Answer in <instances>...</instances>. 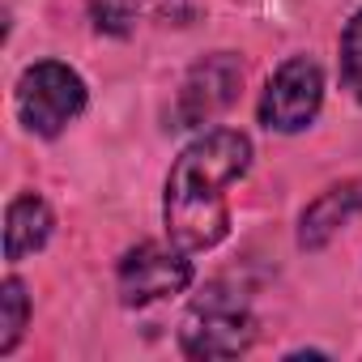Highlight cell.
<instances>
[{"instance_id":"obj_5","label":"cell","mask_w":362,"mask_h":362,"mask_svg":"<svg viewBox=\"0 0 362 362\" xmlns=\"http://www.w3.org/2000/svg\"><path fill=\"white\" fill-rule=\"evenodd\" d=\"M324 107V69L311 56H290L277 64L260 94V124L269 132H303Z\"/></svg>"},{"instance_id":"obj_3","label":"cell","mask_w":362,"mask_h":362,"mask_svg":"<svg viewBox=\"0 0 362 362\" xmlns=\"http://www.w3.org/2000/svg\"><path fill=\"white\" fill-rule=\"evenodd\" d=\"M256 341V320L247 303L222 286H209L205 298L192 303V311L179 324V349L188 358H239Z\"/></svg>"},{"instance_id":"obj_7","label":"cell","mask_w":362,"mask_h":362,"mask_svg":"<svg viewBox=\"0 0 362 362\" xmlns=\"http://www.w3.org/2000/svg\"><path fill=\"white\" fill-rule=\"evenodd\" d=\"M354 218H362V179H341L298 214V247L303 252L328 247L337 230H345Z\"/></svg>"},{"instance_id":"obj_8","label":"cell","mask_w":362,"mask_h":362,"mask_svg":"<svg viewBox=\"0 0 362 362\" xmlns=\"http://www.w3.org/2000/svg\"><path fill=\"white\" fill-rule=\"evenodd\" d=\"M52 230H56V214H52V205L39 192L13 197L9 209H5V260L22 264L26 256L43 252L47 239H52Z\"/></svg>"},{"instance_id":"obj_12","label":"cell","mask_w":362,"mask_h":362,"mask_svg":"<svg viewBox=\"0 0 362 362\" xmlns=\"http://www.w3.org/2000/svg\"><path fill=\"white\" fill-rule=\"evenodd\" d=\"M128 22H132L128 0H94V26H98V30H107V35H128Z\"/></svg>"},{"instance_id":"obj_9","label":"cell","mask_w":362,"mask_h":362,"mask_svg":"<svg viewBox=\"0 0 362 362\" xmlns=\"http://www.w3.org/2000/svg\"><path fill=\"white\" fill-rule=\"evenodd\" d=\"M30 324V294L22 277H5L0 286V354H13Z\"/></svg>"},{"instance_id":"obj_6","label":"cell","mask_w":362,"mask_h":362,"mask_svg":"<svg viewBox=\"0 0 362 362\" xmlns=\"http://www.w3.org/2000/svg\"><path fill=\"white\" fill-rule=\"evenodd\" d=\"M243 86V60L235 52H214L205 60H197L175 94V128H201L209 119H218Z\"/></svg>"},{"instance_id":"obj_4","label":"cell","mask_w":362,"mask_h":362,"mask_svg":"<svg viewBox=\"0 0 362 362\" xmlns=\"http://www.w3.org/2000/svg\"><path fill=\"white\" fill-rule=\"evenodd\" d=\"M197 281V269L188 260V252H179L175 243H136L119 256L115 264V286H119V303L124 307H149L162 303L170 294H184Z\"/></svg>"},{"instance_id":"obj_1","label":"cell","mask_w":362,"mask_h":362,"mask_svg":"<svg viewBox=\"0 0 362 362\" xmlns=\"http://www.w3.org/2000/svg\"><path fill=\"white\" fill-rule=\"evenodd\" d=\"M252 170V141L239 128H214L197 136L175 158L166 175L162 222L166 239L179 252H209L230 235V201L226 188Z\"/></svg>"},{"instance_id":"obj_11","label":"cell","mask_w":362,"mask_h":362,"mask_svg":"<svg viewBox=\"0 0 362 362\" xmlns=\"http://www.w3.org/2000/svg\"><path fill=\"white\" fill-rule=\"evenodd\" d=\"M128 9L179 26V22H188V18H192V0H128Z\"/></svg>"},{"instance_id":"obj_2","label":"cell","mask_w":362,"mask_h":362,"mask_svg":"<svg viewBox=\"0 0 362 362\" xmlns=\"http://www.w3.org/2000/svg\"><path fill=\"white\" fill-rule=\"evenodd\" d=\"M18 119L35 132V136H60L90 103V90L81 81L77 69H69L64 60H35L22 77H18Z\"/></svg>"},{"instance_id":"obj_10","label":"cell","mask_w":362,"mask_h":362,"mask_svg":"<svg viewBox=\"0 0 362 362\" xmlns=\"http://www.w3.org/2000/svg\"><path fill=\"white\" fill-rule=\"evenodd\" d=\"M341 86L362 103V9L341 30Z\"/></svg>"}]
</instances>
